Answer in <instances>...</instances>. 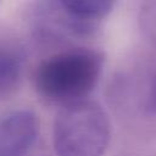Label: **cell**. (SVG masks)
Segmentation results:
<instances>
[{"label": "cell", "mask_w": 156, "mask_h": 156, "mask_svg": "<svg viewBox=\"0 0 156 156\" xmlns=\"http://www.w3.org/2000/svg\"><path fill=\"white\" fill-rule=\"evenodd\" d=\"M104 56L91 49H73L43 61L34 73L38 94L52 104H68L87 96L96 87Z\"/></svg>", "instance_id": "1"}, {"label": "cell", "mask_w": 156, "mask_h": 156, "mask_svg": "<svg viewBox=\"0 0 156 156\" xmlns=\"http://www.w3.org/2000/svg\"><path fill=\"white\" fill-rule=\"evenodd\" d=\"M110 138L108 117L93 100L65 104L55 117L52 140L57 156H102Z\"/></svg>", "instance_id": "2"}, {"label": "cell", "mask_w": 156, "mask_h": 156, "mask_svg": "<svg viewBox=\"0 0 156 156\" xmlns=\"http://www.w3.org/2000/svg\"><path fill=\"white\" fill-rule=\"evenodd\" d=\"M39 123L34 112L17 110L0 117V156H24L34 144Z\"/></svg>", "instance_id": "3"}, {"label": "cell", "mask_w": 156, "mask_h": 156, "mask_svg": "<svg viewBox=\"0 0 156 156\" xmlns=\"http://www.w3.org/2000/svg\"><path fill=\"white\" fill-rule=\"evenodd\" d=\"M24 54L13 45H0V100L10 96L20 85L24 69Z\"/></svg>", "instance_id": "4"}, {"label": "cell", "mask_w": 156, "mask_h": 156, "mask_svg": "<svg viewBox=\"0 0 156 156\" xmlns=\"http://www.w3.org/2000/svg\"><path fill=\"white\" fill-rule=\"evenodd\" d=\"M67 13L80 21H91L106 16L115 0H60Z\"/></svg>", "instance_id": "5"}, {"label": "cell", "mask_w": 156, "mask_h": 156, "mask_svg": "<svg viewBox=\"0 0 156 156\" xmlns=\"http://www.w3.org/2000/svg\"><path fill=\"white\" fill-rule=\"evenodd\" d=\"M146 108L149 111L156 112V78L150 88L149 95H147V100H146Z\"/></svg>", "instance_id": "6"}]
</instances>
